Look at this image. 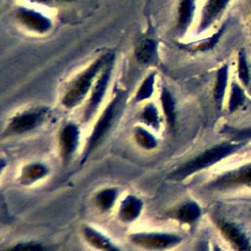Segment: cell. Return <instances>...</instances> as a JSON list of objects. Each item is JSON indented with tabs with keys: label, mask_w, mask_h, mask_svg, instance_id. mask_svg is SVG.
Returning <instances> with one entry per match:
<instances>
[{
	"label": "cell",
	"mask_w": 251,
	"mask_h": 251,
	"mask_svg": "<svg viewBox=\"0 0 251 251\" xmlns=\"http://www.w3.org/2000/svg\"><path fill=\"white\" fill-rule=\"evenodd\" d=\"M115 58L113 53H104L92 61L86 69L79 73L69 84L62 103L67 108H74L78 105L93 87V82L106 67Z\"/></svg>",
	"instance_id": "obj_1"
},
{
	"label": "cell",
	"mask_w": 251,
	"mask_h": 251,
	"mask_svg": "<svg viewBox=\"0 0 251 251\" xmlns=\"http://www.w3.org/2000/svg\"><path fill=\"white\" fill-rule=\"evenodd\" d=\"M239 148L238 145L234 144H220L215 147H212L202 154L198 155L194 159L184 163L180 167H178L172 175L171 176L173 178L176 179H182L186 177L187 176L202 170L204 168H207L209 166H212L213 164L219 162L220 160L226 158V156L232 154Z\"/></svg>",
	"instance_id": "obj_2"
},
{
	"label": "cell",
	"mask_w": 251,
	"mask_h": 251,
	"mask_svg": "<svg viewBox=\"0 0 251 251\" xmlns=\"http://www.w3.org/2000/svg\"><path fill=\"white\" fill-rule=\"evenodd\" d=\"M123 99H124V93L119 92L118 94L115 95V97L112 99V101L107 105V107L103 111L102 116L98 120V122L94 127V130L92 131V133L89 137L87 148H86V153H84L83 161L90 154V152L94 149V147L97 145V143L100 141V139L110 129V127L113 125L115 118H116L117 114L119 113V110L122 106Z\"/></svg>",
	"instance_id": "obj_3"
},
{
	"label": "cell",
	"mask_w": 251,
	"mask_h": 251,
	"mask_svg": "<svg viewBox=\"0 0 251 251\" xmlns=\"http://www.w3.org/2000/svg\"><path fill=\"white\" fill-rule=\"evenodd\" d=\"M114 61L115 58L112 59L107 65L106 67L102 70V72L99 74V75L96 78V81L93 84L92 87V91H91V96L90 99L88 101L87 107L84 111V115H83V119L84 121H88L91 119V117L94 115V113L97 111L100 103L102 102L110 78H111V75H112V70L114 67Z\"/></svg>",
	"instance_id": "obj_4"
},
{
	"label": "cell",
	"mask_w": 251,
	"mask_h": 251,
	"mask_svg": "<svg viewBox=\"0 0 251 251\" xmlns=\"http://www.w3.org/2000/svg\"><path fill=\"white\" fill-rule=\"evenodd\" d=\"M135 244L149 250H163L176 245L181 238L171 233L138 232L130 236Z\"/></svg>",
	"instance_id": "obj_5"
},
{
	"label": "cell",
	"mask_w": 251,
	"mask_h": 251,
	"mask_svg": "<svg viewBox=\"0 0 251 251\" xmlns=\"http://www.w3.org/2000/svg\"><path fill=\"white\" fill-rule=\"evenodd\" d=\"M16 16L21 24L35 32L44 33L52 27V21L48 17L32 9L19 7L16 10Z\"/></svg>",
	"instance_id": "obj_6"
},
{
	"label": "cell",
	"mask_w": 251,
	"mask_h": 251,
	"mask_svg": "<svg viewBox=\"0 0 251 251\" xmlns=\"http://www.w3.org/2000/svg\"><path fill=\"white\" fill-rule=\"evenodd\" d=\"M46 114V109H37L25 112L16 116L8 126V131L15 134L26 132L34 128L43 119Z\"/></svg>",
	"instance_id": "obj_7"
},
{
	"label": "cell",
	"mask_w": 251,
	"mask_h": 251,
	"mask_svg": "<svg viewBox=\"0 0 251 251\" xmlns=\"http://www.w3.org/2000/svg\"><path fill=\"white\" fill-rule=\"evenodd\" d=\"M237 185L251 186V166H246L222 176L221 177L217 178L211 186L214 188L223 189Z\"/></svg>",
	"instance_id": "obj_8"
},
{
	"label": "cell",
	"mask_w": 251,
	"mask_h": 251,
	"mask_svg": "<svg viewBox=\"0 0 251 251\" xmlns=\"http://www.w3.org/2000/svg\"><path fill=\"white\" fill-rule=\"evenodd\" d=\"M230 0H207L201 11L200 22L197 32L201 33L208 29L213 23L220 17Z\"/></svg>",
	"instance_id": "obj_9"
},
{
	"label": "cell",
	"mask_w": 251,
	"mask_h": 251,
	"mask_svg": "<svg viewBox=\"0 0 251 251\" xmlns=\"http://www.w3.org/2000/svg\"><path fill=\"white\" fill-rule=\"evenodd\" d=\"M217 225L224 236L237 251H249L250 246L246 235L235 225L224 220L217 221Z\"/></svg>",
	"instance_id": "obj_10"
},
{
	"label": "cell",
	"mask_w": 251,
	"mask_h": 251,
	"mask_svg": "<svg viewBox=\"0 0 251 251\" xmlns=\"http://www.w3.org/2000/svg\"><path fill=\"white\" fill-rule=\"evenodd\" d=\"M78 136L79 130L75 125L68 124L63 127L60 135V145L64 160L67 161L75 150L78 143Z\"/></svg>",
	"instance_id": "obj_11"
},
{
	"label": "cell",
	"mask_w": 251,
	"mask_h": 251,
	"mask_svg": "<svg viewBox=\"0 0 251 251\" xmlns=\"http://www.w3.org/2000/svg\"><path fill=\"white\" fill-rule=\"evenodd\" d=\"M157 41L151 38H145L138 42L135 47L134 55L137 62L141 65L148 66L157 61Z\"/></svg>",
	"instance_id": "obj_12"
},
{
	"label": "cell",
	"mask_w": 251,
	"mask_h": 251,
	"mask_svg": "<svg viewBox=\"0 0 251 251\" xmlns=\"http://www.w3.org/2000/svg\"><path fill=\"white\" fill-rule=\"evenodd\" d=\"M196 0H179L177 13H176V27L179 33H184L190 26L194 11Z\"/></svg>",
	"instance_id": "obj_13"
},
{
	"label": "cell",
	"mask_w": 251,
	"mask_h": 251,
	"mask_svg": "<svg viewBox=\"0 0 251 251\" xmlns=\"http://www.w3.org/2000/svg\"><path fill=\"white\" fill-rule=\"evenodd\" d=\"M142 209V202L140 199L134 196H127L126 197L120 206L119 216L122 221L124 222H131L135 220Z\"/></svg>",
	"instance_id": "obj_14"
},
{
	"label": "cell",
	"mask_w": 251,
	"mask_h": 251,
	"mask_svg": "<svg viewBox=\"0 0 251 251\" xmlns=\"http://www.w3.org/2000/svg\"><path fill=\"white\" fill-rule=\"evenodd\" d=\"M83 232L87 240L98 249H101L103 251H121L106 236H104L102 233L98 232L97 230L89 226H85L83 229Z\"/></svg>",
	"instance_id": "obj_15"
},
{
	"label": "cell",
	"mask_w": 251,
	"mask_h": 251,
	"mask_svg": "<svg viewBox=\"0 0 251 251\" xmlns=\"http://www.w3.org/2000/svg\"><path fill=\"white\" fill-rule=\"evenodd\" d=\"M161 104L169 126H174L176 122V102L174 96L166 87H163L162 89Z\"/></svg>",
	"instance_id": "obj_16"
},
{
	"label": "cell",
	"mask_w": 251,
	"mask_h": 251,
	"mask_svg": "<svg viewBox=\"0 0 251 251\" xmlns=\"http://www.w3.org/2000/svg\"><path fill=\"white\" fill-rule=\"evenodd\" d=\"M227 77H228V66L226 64L222 66L217 73V79L215 85V100L220 106L222 104L226 88L227 85Z\"/></svg>",
	"instance_id": "obj_17"
},
{
	"label": "cell",
	"mask_w": 251,
	"mask_h": 251,
	"mask_svg": "<svg viewBox=\"0 0 251 251\" xmlns=\"http://www.w3.org/2000/svg\"><path fill=\"white\" fill-rule=\"evenodd\" d=\"M201 214L200 207L195 202H187L182 205L176 212V217L183 223H193L196 221Z\"/></svg>",
	"instance_id": "obj_18"
},
{
	"label": "cell",
	"mask_w": 251,
	"mask_h": 251,
	"mask_svg": "<svg viewBox=\"0 0 251 251\" xmlns=\"http://www.w3.org/2000/svg\"><path fill=\"white\" fill-rule=\"evenodd\" d=\"M47 174V168H45L41 164H31L26 167H25L23 173H22V178L23 182L29 183L33 182L41 177H43Z\"/></svg>",
	"instance_id": "obj_19"
},
{
	"label": "cell",
	"mask_w": 251,
	"mask_h": 251,
	"mask_svg": "<svg viewBox=\"0 0 251 251\" xmlns=\"http://www.w3.org/2000/svg\"><path fill=\"white\" fill-rule=\"evenodd\" d=\"M154 85H155V73H151L142 81L141 85L139 86L135 94L134 100L136 102H140V101L149 99L154 92Z\"/></svg>",
	"instance_id": "obj_20"
},
{
	"label": "cell",
	"mask_w": 251,
	"mask_h": 251,
	"mask_svg": "<svg viewBox=\"0 0 251 251\" xmlns=\"http://www.w3.org/2000/svg\"><path fill=\"white\" fill-rule=\"evenodd\" d=\"M117 198V190L114 188H107L100 191L96 196L97 206L103 210H109Z\"/></svg>",
	"instance_id": "obj_21"
},
{
	"label": "cell",
	"mask_w": 251,
	"mask_h": 251,
	"mask_svg": "<svg viewBox=\"0 0 251 251\" xmlns=\"http://www.w3.org/2000/svg\"><path fill=\"white\" fill-rule=\"evenodd\" d=\"M134 137L137 143L145 149H152L157 146V140L155 139V137L149 131L142 127L135 128Z\"/></svg>",
	"instance_id": "obj_22"
},
{
	"label": "cell",
	"mask_w": 251,
	"mask_h": 251,
	"mask_svg": "<svg viewBox=\"0 0 251 251\" xmlns=\"http://www.w3.org/2000/svg\"><path fill=\"white\" fill-rule=\"evenodd\" d=\"M245 100V95L242 88L235 82L231 85V92L228 102V110L229 112L235 111Z\"/></svg>",
	"instance_id": "obj_23"
},
{
	"label": "cell",
	"mask_w": 251,
	"mask_h": 251,
	"mask_svg": "<svg viewBox=\"0 0 251 251\" xmlns=\"http://www.w3.org/2000/svg\"><path fill=\"white\" fill-rule=\"evenodd\" d=\"M142 120L149 126L158 128L159 127V124H160V120H159V115H158V111L157 108L153 105V104H147L143 111H142Z\"/></svg>",
	"instance_id": "obj_24"
},
{
	"label": "cell",
	"mask_w": 251,
	"mask_h": 251,
	"mask_svg": "<svg viewBox=\"0 0 251 251\" xmlns=\"http://www.w3.org/2000/svg\"><path fill=\"white\" fill-rule=\"evenodd\" d=\"M238 75L243 84H248L249 82V69L247 65L246 55L243 50L238 53Z\"/></svg>",
	"instance_id": "obj_25"
},
{
	"label": "cell",
	"mask_w": 251,
	"mask_h": 251,
	"mask_svg": "<svg viewBox=\"0 0 251 251\" xmlns=\"http://www.w3.org/2000/svg\"><path fill=\"white\" fill-rule=\"evenodd\" d=\"M7 251H48V249L40 243L23 242L11 247Z\"/></svg>",
	"instance_id": "obj_26"
},
{
	"label": "cell",
	"mask_w": 251,
	"mask_h": 251,
	"mask_svg": "<svg viewBox=\"0 0 251 251\" xmlns=\"http://www.w3.org/2000/svg\"><path fill=\"white\" fill-rule=\"evenodd\" d=\"M232 136L235 139H242V138H251V128H244L240 130H231Z\"/></svg>",
	"instance_id": "obj_27"
},
{
	"label": "cell",
	"mask_w": 251,
	"mask_h": 251,
	"mask_svg": "<svg viewBox=\"0 0 251 251\" xmlns=\"http://www.w3.org/2000/svg\"><path fill=\"white\" fill-rule=\"evenodd\" d=\"M30 1L36 2V3H41V4H46V5H50L53 2V0H30Z\"/></svg>",
	"instance_id": "obj_28"
},
{
	"label": "cell",
	"mask_w": 251,
	"mask_h": 251,
	"mask_svg": "<svg viewBox=\"0 0 251 251\" xmlns=\"http://www.w3.org/2000/svg\"><path fill=\"white\" fill-rule=\"evenodd\" d=\"M200 251H208V250H207V248H206V245H205V244H203V245L200 247Z\"/></svg>",
	"instance_id": "obj_29"
},
{
	"label": "cell",
	"mask_w": 251,
	"mask_h": 251,
	"mask_svg": "<svg viewBox=\"0 0 251 251\" xmlns=\"http://www.w3.org/2000/svg\"><path fill=\"white\" fill-rule=\"evenodd\" d=\"M214 251H223L219 246H217V245H215L214 246Z\"/></svg>",
	"instance_id": "obj_30"
},
{
	"label": "cell",
	"mask_w": 251,
	"mask_h": 251,
	"mask_svg": "<svg viewBox=\"0 0 251 251\" xmlns=\"http://www.w3.org/2000/svg\"><path fill=\"white\" fill-rule=\"evenodd\" d=\"M63 1H74V0H63Z\"/></svg>",
	"instance_id": "obj_31"
}]
</instances>
